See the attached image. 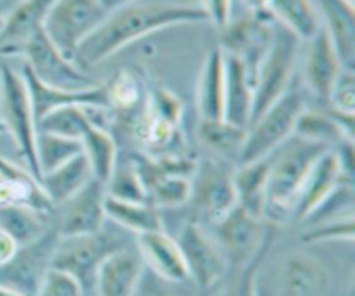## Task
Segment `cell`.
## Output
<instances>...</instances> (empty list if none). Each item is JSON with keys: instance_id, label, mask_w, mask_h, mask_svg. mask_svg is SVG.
Here are the masks:
<instances>
[{"instance_id": "1", "label": "cell", "mask_w": 355, "mask_h": 296, "mask_svg": "<svg viewBox=\"0 0 355 296\" xmlns=\"http://www.w3.org/2000/svg\"><path fill=\"white\" fill-rule=\"evenodd\" d=\"M208 21L201 6H186L170 0H137L104 17L103 23L76 49L80 68L96 66L132 42L175 24Z\"/></svg>"}, {"instance_id": "2", "label": "cell", "mask_w": 355, "mask_h": 296, "mask_svg": "<svg viewBox=\"0 0 355 296\" xmlns=\"http://www.w3.org/2000/svg\"><path fill=\"white\" fill-rule=\"evenodd\" d=\"M276 158H272L267 182V211L293 215L295 201L311 173L312 166L329 148L304 139H290Z\"/></svg>"}, {"instance_id": "3", "label": "cell", "mask_w": 355, "mask_h": 296, "mask_svg": "<svg viewBox=\"0 0 355 296\" xmlns=\"http://www.w3.org/2000/svg\"><path fill=\"white\" fill-rule=\"evenodd\" d=\"M300 54V40L291 31L276 23L272 44L259 62L253 80L252 121L288 92Z\"/></svg>"}, {"instance_id": "4", "label": "cell", "mask_w": 355, "mask_h": 296, "mask_svg": "<svg viewBox=\"0 0 355 296\" xmlns=\"http://www.w3.org/2000/svg\"><path fill=\"white\" fill-rule=\"evenodd\" d=\"M305 110L302 94L286 92L279 101L263 111L248 127L238 165L259 162L272 156L281 146L295 135V127Z\"/></svg>"}, {"instance_id": "5", "label": "cell", "mask_w": 355, "mask_h": 296, "mask_svg": "<svg viewBox=\"0 0 355 296\" xmlns=\"http://www.w3.org/2000/svg\"><path fill=\"white\" fill-rule=\"evenodd\" d=\"M0 113L6 132H9L14 144L26 158L28 166L35 179L38 177L35 159V141H37V120L31 106L30 92L23 73H17L10 66L0 68Z\"/></svg>"}, {"instance_id": "6", "label": "cell", "mask_w": 355, "mask_h": 296, "mask_svg": "<svg viewBox=\"0 0 355 296\" xmlns=\"http://www.w3.org/2000/svg\"><path fill=\"white\" fill-rule=\"evenodd\" d=\"M107 16L97 0H55L44 23L49 40L75 62L76 49Z\"/></svg>"}, {"instance_id": "7", "label": "cell", "mask_w": 355, "mask_h": 296, "mask_svg": "<svg viewBox=\"0 0 355 296\" xmlns=\"http://www.w3.org/2000/svg\"><path fill=\"white\" fill-rule=\"evenodd\" d=\"M234 165L229 159H205L191 177V198L194 210L217 224L238 204L234 187Z\"/></svg>"}, {"instance_id": "8", "label": "cell", "mask_w": 355, "mask_h": 296, "mask_svg": "<svg viewBox=\"0 0 355 296\" xmlns=\"http://www.w3.org/2000/svg\"><path fill=\"white\" fill-rule=\"evenodd\" d=\"M16 54L26 59L24 66L45 85L66 90H83L97 85L76 62L66 58L49 40L44 30L37 31L26 44L21 45Z\"/></svg>"}, {"instance_id": "9", "label": "cell", "mask_w": 355, "mask_h": 296, "mask_svg": "<svg viewBox=\"0 0 355 296\" xmlns=\"http://www.w3.org/2000/svg\"><path fill=\"white\" fill-rule=\"evenodd\" d=\"M215 227L218 248L234 269L252 262L266 248L267 243L274 239V231L263 224V218L250 214L238 204L220 218Z\"/></svg>"}, {"instance_id": "10", "label": "cell", "mask_w": 355, "mask_h": 296, "mask_svg": "<svg viewBox=\"0 0 355 296\" xmlns=\"http://www.w3.org/2000/svg\"><path fill=\"white\" fill-rule=\"evenodd\" d=\"M121 250L111 236H104L103 231L89 236H71L59 238L52 253L51 267L64 270L75 277L83 290L96 286V276L101 263L111 253Z\"/></svg>"}, {"instance_id": "11", "label": "cell", "mask_w": 355, "mask_h": 296, "mask_svg": "<svg viewBox=\"0 0 355 296\" xmlns=\"http://www.w3.org/2000/svg\"><path fill=\"white\" fill-rule=\"evenodd\" d=\"M58 239V232L52 229L31 245L17 248L12 259L0 265V286L24 296H37L42 279L51 269Z\"/></svg>"}, {"instance_id": "12", "label": "cell", "mask_w": 355, "mask_h": 296, "mask_svg": "<svg viewBox=\"0 0 355 296\" xmlns=\"http://www.w3.org/2000/svg\"><path fill=\"white\" fill-rule=\"evenodd\" d=\"M274 31H276V21L267 10H260L253 12L252 16L229 23L224 28L220 47L225 54L241 59L255 80L257 66L269 51Z\"/></svg>"}, {"instance_id": "13", "label": "cell", "mask_w": 355, "mask_h": 296, "mask_svg": "<svg viewBox=\"0 0 355 296\" xmlns=\"http://www.w3.org/2000/svg\"><path fill=\"white\" fill-rule=\"evenodd\" d=\"M106 186L92 179L80 193L59 204L58 224L54 231L59 238L97 234L104 229L106 220Z\"/></svg>"}, {"instance_id": "14", "label": "cell", "mask_w": 355, "mask_h": 296, "mask_svg": "<svg viewBox=\"0 0 355 296\" xmlns=\"http://www.w3.org/2000/svg\"><path fill=\"white\" fill-rule=\"evenodd\" d=\"M187 276L203 290L214 286L227 269V260L218 248L217 241L210 238L198 224H186L177 239Z\"/></svg>"}, {"instance_id": "15", "label": "cell", "mask_w": 355, "mask_h": 296, "mask_svg": "<svg viewBox=\"0 0 355 296\" xmlns=\"http://www.w3.org/2000/svg\"><path fill=\"white\" fill-rule=\"evenodd\" d=\"M352 180L343 173L342 165L336 158L335 151L328 149L321 158L312 166L311 173L305 179L297 201H295L293 217L295 218H309L328 203L329 198L335 196L342 189L343 182Z\"/></svg>"}, {"instance_id": "16", "label": "cell", "mask_w": 355, "mask_h": 296, "mask_svg": "<svg viewBox=\"0 0 355 296\" xmlns=\"http://www.w3.org/2000/svg\"><path fill=\"white\" fill-rule=\"evenodd\" d=\"M23 76L26 80L28 92H30L31 106H33L35 120L38 121L51 111L64 106H83V107H106L110 106L106 85L97 83L96 87L83 90H66L58 87L45 85L37 78L26 66H23Z\"/></svg>"}, {"instance_id": "17", "label": "cell", "mask_w": 355, "mask_h": 296, "mask_svg": "<svg viewBox=\"0 0 355 296\" xmlns=\"http://www.w3.org/2000/svg\"><path fill=\"white\" fill-rule=\"evenodd\" d=\"M329 274L314 255L295 252L284 256L277 272V296H324Z\"/></svg>"}, {"instance_id": "18", "label": "cell", "mask_w": 355, "mask_h": 296, "mask_svg": "<svg viewBox=\"0 0 355 296\" xmlns=\"http://www.w3.org/2000/svg\"><path fill=\"white\" fill-rule=\"evenodd\" d=\"M342 66L331 40L322 30L307 42L304 54V75L311 92L322 103H328L333 85L340 76Z\"/></svg>"}, {"instance_id": "19", "label": "cell", "mask_w": 355, "mask_h": 296, "mask_svg": "<svg viewBox=\"0 0 355 296\" xmlns=\"http://www.w3.org/2000/svg\"><path fill=\"white\" fill-rule=\"evenodd\" d=\"M322 30L331 40L342 66L354 69L355 61V7L354 0H314Z\"/></svg>"}, {"instance_id": "20", "label": "cell", "mask_w": 355, "mask_h": 296, "mask_svg": "<svg viewBox=\"0 0 355 296\" xmlns=\"http://www.w3.org/2000/svg\"><path fill=\"white\" fill-rule=\"evenodd\" d=\"M137 243L142 262L156 276L172 284L189 279L179 245L165 231L139 234Z\"/></svg>"}, {"instance_id": "21", "label": "cell", "mask_w": 355, "mask_h": 296, "mask_svg": "<svg viewBox=\"0 0 355 296\" xmlns=\"http://www.w3.org/2000/svg\"><path fill=\"white\" fill-rule=\"evenodd\" d=\"M224 120L248 130L253 111V75L241 59L225 54Z\"/></svg>"}, {"instance_id": "22", "label": "cell", "mask_w": 355, "mask_h": 296, "mask_svg": "<svg viewBox=\"0 0 355 296\" xmlns=\"http://www.w3.org/2000/svg\"><path fill=\"white\" fill-rule=\"evenodd\" d=\"M144 267L141 255L128 250L111 253L97 270V293L99 296H134Z\"/></svg>"}, {"instance_id": "23", "label": "cell", "mask_w": 355, "mask_h": 296, "mask_svg": "<svg viewBox=\"0 0 355 296\" xmlns=\"http://www.w3.org/2000/svg\"><path fill=\"white\" fill-rule=\"evenodd\" d=\"M55 0H23L3 17L0 30V54H16L37 31L44 30L45 17Z\"/></svg>"}, {"instance_id": "24", "label": "cell", "mask_w": 355, "mask_h": 296, "mask_svg": "<svg viewBox=\"0 0 355 296\" xmlns=\"http://www.w3.org/2000/svg\"><path fill=\"white\" fill-rule=\"evenodd\" d=\"M0 204H23L44 217L54 210L38 180L3 158H0Z\"/></svg>"}, {"instance_id": "25", "label": "cell", "mask_w": 355, "mask_h": 296, "mask_svg": "<svg viewBox=\"0 0 355 296\" xmlns=\"http://www.w3.org/2000/svg\"><path fill=\"white\" fill-rule=\"evenodd\" d=\"M295 135L304 141L333 149V146L354 139V114L336 113V111L321 113V111H309L305 107L297 121Z\"/></svg>"}, {"instance_id": "26", "label": "cell", "mask_w": 355, "mask_h": 296, "mask_svg": "<svg viewBox=\"0 0 355 296\" xmlns=\"http://www.w3.org/2000/svg\"><path fill=\"white\" fill-rule=\"evenodd\" d=\"M225 104V55L220 45L207 55L200 82H198V107L201 121L224 120Z\"/></svg>"}, {"instance_id": "27", "label": "cell", "mask_w": 355, "mask_h": 296, "mask_svg": "<svg viewBox=\"0 0 355 296\" xmlns=\"http://www.w3.org/2000/svg\"><path fill=\"white\" fill-rule=\"evenodd\" d=\"M92 179L94 177L89 162H87L85 155L80 153L75 158L66 162L64 165L42 175L38 184H40L47 200L52 203V207L58 208L59 204L80 193Z\"/></svg>"}, {"instance_id": "28", "label": "cell", "mask_w": 355, "mask_h": 296, "mask_svg": "<svg viewBox=\"0 0 355 296\" xmlns=\"http://www.w3.org/2000/svg\"><path fill=\"white\" fill-rule=\"evenodd\" d=\"M272 156L259 162L245 163L234 170V187L238 207L245 208L250 214L263 218L267 203V182Z\"/></svg>"}, {"instance_id": "29", "label": "cell", "mask_w": 355, "mask_h": 296, "mask_svg": "<svg viewBox=\"0 0 355 296\" xmlns=\"http://www.w3.org/2000/svg\"><path fill=\"white\" fill-rule=\"evenodd\" d=\"M267 12L300 42H309L322 28L314 0H270Z\"/></svg>"}, {"instance_id": "30", "label": "cell", "mask_w": 355, "mask_h": 296, "mask_svg": "<svg viewBox=\"0 0 355 296\" xmlns=\"http://www.w3.org/2000/svg\"><path fill=\"white\" fill-rule=\"evenodd\" d=\"M0 231L21 248L40 239L49 229L38 211L23 204H0Z\"/></svg>"}, {"instance_id": "31", "label": "cell", "mask_w": 355, "mask_h": 296, "mask_svg": "<svg viewBox=\"0 0 355 296\" xmlns=\"http://www.w3.org/2000/svg\"><path fill=\"white\" fill-rule=\"evenodd\" d=\"M106 218L116 222L121 227L134 231L137 234H146L153 231H163L162 215L158 208L151 203H132V201L114 200L106 194L104 203Z\"/></svg>"}, {"instance_id": "32", "label": "cell", "mask_w": 355, "mask_h": 296, "mask_svg": "<svg viewBox=\"0 0 355 296\" xmlns=\"http://www.w3.org/2000/svg\"><path fill=\"white\" fill-rule=\"evenodd\" d=\"M80 144H82V153L89 162L90 170H92V177L106 186L116 168L118 148L114 139L103 128L92 125L89 132L83 135Z\"/></svg>"}, {"instance_id": "33", "label": "cell", "mask_w": 355, "mask_h": 296, "mask_svg": "<svg viewBox=\"0 0 355 296\" xmlns=\"http://www.w3.org/2000/svg\"><path fill=\"white\" fill-rule=\"evenodd\" d=\"M82 153V144L78 141L59 137V135L47 134V132L37 130V141H35V159H37L38 177L52 172L58 166L64 165L71 158ZM40 180V179H38Z\"/></svg>"}, {"instance_id": "34", "label": "cell", "mask_w": 355, "mask_h": 296, "mask_svg": "<svg viewBox=\"0 0 355 296\" xmlns=\"http://www.w3.org/2000/svg\"><path fill=\"white\" fill-rule=\"evenodd\" d=\"M92 125V120L85 113V107L64 106L45 114L37 123V130L82 142L83 135L89 132Z\"/></svg>"}, {"instance_id": "35", "label": "cell", "mask_w": 355, "mask_h": 296, "mask_svg": "<svg viewBox=\"0 0 355 296\" xmlns=\"http://www.w3.org/2000/svg\"><path fill=\"white\" fill-rule=\"evenodd\" d=\"M201 139L208 148L220 155V158L227 159L229 156L238 158L243 144H245L246 130L234 127L225 120L220 121H201Z\"/></svg>"}, {"instance_id": "36", "label": "cell", "mask_w": 355, "mask_h": 296, "mask_svg": "<svg viewBox=\"0 0 355 296\" xmlns=\"http://www.w3.org/2000/svg\"><path fill=\"white\" fill-rule=\"evenodd\" d=\"M149 203L156 208H177L189 203L191 177L162 175L148 186Z\"/></svg>"}, {"instance_id": "37", "label": "cell", "mask_w": 355, "mask_h": 296, "mask_svg": "<svg viewBox=\"0 0 355 296\" xmlns=\"http://www.w3.org/2000/svg\"><path fill=\"white\" fill-rule=\"evenodd\" d=\"M106 194L121 201H132V203H149L148 191L139 177L137 168L134 165L127 168L116 170L106 184Z\"/></svg>"}, {"instance_id": "38", "label": "cell", "mask_w": 355, "mask_h": 296, "mask_svg": "<svg viewBox=\"0 0 355 296\" xmlns=\"http://www.w3.org/2000/svg\"><path fill=\"white\" fill-rule=\"evenodd\" d=\"M272 243L274 239L270 243H267L266 248H263L252 262L236 269V274L234 277H232L231 284H229L227 290L224 291L222 296H259V290H257V276H259L260 265H262L263 259H266L267 252H269Z\"/></svg>"}, {"instance_id": "39", "label": "cell", "mask_w": 355, "mask_h": 296, "mask_svg": "<svg viewBox=\"0 0 355 296\" xmlns=\"http://www.w3.org/2000/svg\"><path fill=\"white\" fill-rule=\"evenodd\" d=\"M37 296H85V290L68 272L51 267L42 279Z\"/></svg>"}, {"instance_id": "40", "label": "cell", "mask_w": 355, "mask_h": 296, "mask_svg": "<svg viewBox=\"0 0 355 296\" xmlns=\"http://www.w3.org/2000/svg\"><path fill=\"white\" fill-rule=\"evenodd\" d=\"M354 217L340 218V220L326 222L321 224L319 227L311 229L309 232H305L302 241L312 245V243H326V241H354Z\"/></svg>"}, {"instance_id": "41", "label": "cell", "mask_w": 355, "mask_h": 296, "mask_svg": "<svg viewBox=\"0 0 355 296\" xmlns=\"http://www.w3.org/2000/svg\"><path fill=\"white\" fill-rule=\"evenodd\" d=\"M329 104L336 113L354 114L355 111V78L354 69H342L329 94Z\"/></svg>"}, {"instance_id": "42", "label": "cell", "mask_w": 355, "mask_h": 296, "mask_svg": "<svg viewBox=\"0 0 355 296\" xmlns=\"http://www.w3.org/2000/svg\"><path fill=\"white\" fill-rule=\"evenodd\" d=\"M148 113L179 127L180 116H182V104H180L179 97L173 96L168 90L156 89L149 97Z\"/></svg>"}, {"instance_id": "43", "label": "cell", "mask_w": 355, "mask_h": 296, "mask_svg": "<svg viewBox=\"0 0 355 296\" xmlns=\"http://www.w3.org/2000/svg\"><path fill=\"white\" fill-rule=\"evenodd\" d=\"M110 104L118 107H132L139 101V87L130 75L118 73L116 78L106 85Z\"/></svg>"}, {"instance_id": "44", "label": "cell", "mask_w": 355, "mask_h": 296, "mask_svg": "<svg viewBox=\"0 0 355 296\" xmlns=\"http://www.w3.org/2000/svg\"><path fill=\"white\" fill-rule=\"evenodd\" d=\"M170 286H172V283H166L165 279L158 277L149 269L146 270L144 267V272H142L134 296H175Z\"/></svg>"}, {"instance_id": "45", "label": "cell", "mask_w": 355, "mask_h": 296, "mask_svg": "<svg viewBox=\"0 0 355 296\" xmlns=\"http://www.w3.org/2000/svg\"><path fill=\"white\" fill-rule=\"evenodd\" d=\"M201 7L207 12L208 21H211L217 26L225 28L231 23L232 0H203Z\"/></svg>"}, {"instance_id": "46", "label": "cell", "mask_w": 355, "mask_h": 296, "mask_svg": "<svg viewBox=\"0 0 355 296\" xmlns=\"http://www.w3.org/2000/svg\"><path fill=\"white\" fill-rule=\"evenodd\" d=\"M16 252H17L16 243H14L9 236H6L2 231H0V265L9 262Z\"/></svg>"}, {"instance_id": "47", "label": "cell", "mask_w": 355, "mask_h": 296, "mask_svg": "<svg viewBox=\"0 0 355 296\" xmlns=\"http://www.w3.org/2000/svg\"><path fill=\"white\" fill-rule=\"evenodd\" d=\"M97 2L101 3V7H103L107 14H110L113 12V10L120 9V7L128 6V3L132 2H137V0H97Z\"/></svg>"}, {"instance_id": "48", "label": "cell", "mask_w": 355, "mask_h": 296, "mask_svg": "<svg viewBox=\"0 0 355 296\" xmlns=\"http://www.w3.org/2000/svg\"><path fill=\"white\" fill-rule=\"evenodd\" d=\"M246 6L253 10V12H260V10H267L270 0H245Z\"/></svg>"}, {"instance_id": "49", "label": "cell", "mask_w": 355, "mask_h": 296, "mask_svg": "<svg viewBox=\"0 0 355 296\" xmlns=\"http://www.w3.org/2000/svg\"><path fill=\"white\" fill-rule=\"evenodd\" d=\"M0 296H24V295L17 293V291H14V290H9V288L0 286Z\"/></svg>"}, {"instance_id": "50", "label": "cell", "mask_w": 355, "mask_h": 296, "mask_svg": "<svg viewBox=\"0 0 355 296\" xmlns=\"http://www.w3.org/2000/svg\"><path fill=\"white\" fill-rule=\"evenodd\" d=\"M3 132H6V127H3V123L0 121V134H3Z\"/></svg>"}, {"instance_id": "51", "label": "cell", "mask_w": 355, "mask_h": 296, "mask_svg": "<svg viewBox=\"0 0 355 296\" xmlns=\"http://www.w3.org/2000/svg\"><path fill=\"white\" fill-rule=\"evenodd\" d=\"M2 26H3V16H0V30H2Z\"/></svg>"}]
</instances>
